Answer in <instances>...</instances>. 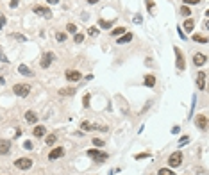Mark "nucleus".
<instances>
[{
  "instance_id": "15",
  "label": "nucleus",
  "mask_w": 209,
  "mask_h": 175,
  "mask_svg": "<svg viewBox=\"0 0 209 175\" xmlns=\"http://www.w3.org/2000/svg\"><path fill=\"white\" fill-rule=\"evenodd\" d=\"M206 63H207V55H206V54H195V55H193V64H195V66H204V64H206Z\"/></svg>"
},
{
  "instance_id": "44",
  "label": "nucleus",
  "mask_w": 209,
  "mask_h": 175,
  "mask_svg": "<svg viewBox=\"0 0 209 175\" xmlns=\"http://www.w3.org/2000/svg\"><path fill=\"white\" fill-rule=\"evenodd\" d=\"M6 16H4V14H0V29H4V25H6Z\"/></svg>"
},
{
  "instance_id": "43",
  "label": "nucleus",
  "mask_w": 209,
  "mask_h": 175,
  "mask_svg": "<svg viewBox=\"0 0 209 175\" xmlns=\"http://www.w3.org/2000/svg\"><path fill=\"white\" fill-rule=\"evenodd\" d=\"M18 4H20V0H11V2H9V7H11V9H16V7H18Z\"/></svg>"
},
{
  "instance_id": "28",
  "label": "nucleus",
  "mask_w": 209,
  "mask_h": 175,
  "mask_svg": "<svg viewBox=\"0 0 209 175\" xmlns=\"http://www.w3.org/2000/svg\"><path fill=\"white\" fill-rule=\"evenodd\" d=\"M55 40H57L59 43H63V41H66V40H68V34H66V32H63V31H57V32H55Z\"/></svg>"
},
{
  "instance_id": "48",
  "label": "nucleus",
  "mask_w": 209,
  "mask_h": 175,
  "mask_svg": "<svg viewBox=\"0 0 209 175\" xmlns=\"http://www.w3.org/2000/svg\"><path fill=\"white\" fill-rule=\"evenodd\" d=\"M47 4H50V6H55V4H59V0H47Z\"/></svg>"
},
{
  "instance_id": "12",
  "label": "nucleus",
  "mask_w": 209,
  "mask_h": 175,
  "mask_svg": "<svg viewBox=\"0 0 209 175\" xmlns=\"http://www.w3.org/2000/svg\"><path fill=\"white\" fill-rule=\"evenodd\" d=\"M64 152H66V150H64L63 146H55V148H52V150H50V154H48V161L61 159V157L64 155Z\"/></svg>"
},
{
  "instance_id": "25",
  "label": "nucleus",
  "mask_w": 209,
  "mask_h": 175,
  "mask_svg": "<svg viewBox=\"0 0 209 175\" xmlns=\"http://www.w3.org/2000/svg\"><path fill=\"white\" fill-rule=\"evenodd\" d=\"M195 107H197V95H193V97H191V105H189V120H191V118H193V113H195Z\"/></svg>"
},
{
  "instance_id": "5",
  "label": "nucleus",
  "mask_w": 209,
  "mask_h": 175,
  "mask_svg": "<svg viewBox=\"0 0 209 175\" xmlns=\"http://www.w3.org/2000/svg\"><path fill=\"white\" fill-rule=\"evenodd\" d=\"M180 165H182V152H180V150L172 152L170 157H168V166H170V168H179Z\"/></svg>"
},
{
  "instance_id": "21",
  "label": "nucleus",
  "mask_w": 209,
  "mask_h": 175,
  "mask_svg": "<svg viewBox=\"0 0 209 175\" xmlns=\"http://www.w3.org/2000/svg\"><path fill=\"white\" fill-rule=\"evenodd\" d=\"M9 38H13L14 41H18V43H25L29 38L25 36V34H20V32H11L9 34Z\"/></svg>"
},
{
  "instance_id": "46",
  "label": "nucleus",
  "mask_w": 209,
  "mask_h": 175,
  "mask_svg": "<svg viewBox=\"0 0 209 175\" xmlns=\"http://www.w3.org/2000/svg\"><path fill=\"white\" fill-rule=\"evenodd\" d=\"M150 105H152V100H148V102L145 104V107L141 109V113H145V111H148V107H150Z\"/></svg>"
},
{
  "instance_id": "14",
  "label": "nucleus",
  "mask_w": 209,
  "mask_h": 175,
  "mask_svg": "<svg viewBox=\"0 0 209 175\" xmlns=\"http://www.w3.org/2000/svg\"><path fill=\"white\" fill-rule=\"evenodd\" d=\"M156 75L154 73H145V77H143V84H145L146 88H156Z\"/></svg>"
},
{
  "instance_id": "38",
  "label": "nucleus",
  "mask_w": 209,
  "mask_h": 175,
  "mask_svg": "<svg viewBox=\"0 0 209 175\" xmlns=\"http://www.w3.org/2000/svg\"><path fill=\"white\" fill-rule=\"evenodd\" d=\"M91 143L95 145V148H100V146H104V141H102V139H97V138H93V139H91Z\"/></svg>"
},
{
  "instance_id": "11",
  "label": "nucleus",
  "mask_w": 209,
  "mask_h": 175,
  "mask_svg": "<svg viewBox=\"0 0 209 175\" xmlns=\"http://www.w3.org/2000/svg\"><path fill=\"white\" fill-rule=\"evenodd\" d=\"M206 79H207V73L206 72L197 73V79H195V81H197V89H199V91H204V89H206Z\"/></svg>"
},
{
  "instance_id": "47",
  "label": "nucleus",
  "mask_w": 209,
  "mask_h": 175,
  "mask_svg": "<svg viewBox=\"0 0 209 175\" xmlns=\"http://www.w3.org/2000/svg\"><path fill=\"white\" fill-rule=\"evenodd\" d=\"M180 132V127L179 125H173V129H172V134H179Z\"/></svg>"
},
{
  "instance_id": "19",
  "label": "nucleus",
  "mask_w": 209,
  "mask_h": 175,
  "mask_svg": "<svg viewBox=\"0 0 209 175\" xmlns=\"http://www.w3.org/2000/svg\"><path fill=\"white\" fill-rule=\"evenodd\" d=\"M18 73L23 75V77H34V75H36V73L32 72L29 66H25V64H20V66H18Z\"/></svg>"
},
{
  "instance_id": "18",
  "label": "nucleus",
  "mask_w": 209,
  "mask_h": 175,
  "mask_svg": "<svg viewBox=\"0 0 209 175\" xmlns=\"http://www.w3.org/2000/svg\"><path fill=\"white\" fill-rule=\"evenodd\" d=\"M45 134H47V129H45V125H36L34 129H32V136L34 138H45Z\"/></svg>"
},
{
  "instance_id": "50",
  "label": "nucleus",
  "mask_w": 209,
  "mask_h": 175,
  "mask_svg": "<svg viewBox=\"0 0 209 175\" xmlns=\"http://www.w3.org/2000/svg\"><path fill=\"white\" fill-rule=\"evenodd\" d=\"M0 84H6V79H4V77H0Z\"/></svg>"
},
{
  "instance_id": "34",
  "label": "nucleus",
  "mask_w": 209,
  "mask_h": 175,
  "mask_svg": "<svg viewBox=\"0 0 209 175\" xmlns=\"http://www.w3.org/2000/svg\"><path fill=\"white\" fill-rule=\"evenodd\" d=\"M55 141H57V134H48V136H47V145H50V146H52Z\"/></svg>"
},
{
  "instance_id": "45",
  "label": "nucleus",
  "mask_w": 209,
  "mask_h": 175,
  "mask_svg": "<svg viewBox=\"0 0 209 175\" xmlns=\"http://www.w3.org/2000/svg\"><path fill=\"white\" fill-rule=\"evenodd\" d=\"M0 61H2V63H9V59L6 57V54H4V52H0Z\"/></svg>"
},
{
  "instance_id": "24",
  "label": "nucleus",
  "mask_w": 209,
  "mask_h": 175,
  "mask_svg": "<svg viewBox=\"0 0 209 175\" xmlns=\"http://www.w3.org/2000/svg\"><path fill=\"white\" fill-rule=\"evenodd\" d=\"M193 41L202 43V45H207V36H204V34H193Z\"/></svg>"
},
{
  "instance_id": "40",
  "label": "nucleus",
  "mask_w": 209,
  "mask_h": 175,
  "mask_svg": "<svg viewBox=\"0 0 209 175\" xmlns=\"http://www.w3.org/2000/svg\"><path fill=\"white\" fill-rule=\"evenodd\" d=\"M182 2H184V6H199L202 0H182Z\"/></svg>"
},
{
  "instance_id": "4",
  "label": "nucleus",
  "mask_w": 209,
  "mask_h": 175,
  "mask_svg": "<svg viewBox=\"0 0 209 175\" xmlns=\"http://www.w3.org/2000/svg\"><path fill=\"white\" fill-rule=\"evenodd\" d=\"M81 129L82 131H100V132H107L109 131V127L107 125H98V124H91V122H88V120H82L81 122Z\"/></svg>"
},
{
  "instance_id": "6",
  "label": "nucleus",
  "mask_w": 209,
  "mask_h": 175,
  "mask_svg": "<svg viewBox=\"0 0 209 175\" xmlns=\"http://www.w3.org/2000/svg\"><path fill=\"white\" fill-rule=\"evenodd\" d=\"M32 13L34 14H38V16H43V18H52V11H50V7H47V6H32Z\"/></svg>"
},
{
  "instance_id": "35",
  "label": "nucleus",
  "mask_w": 209,
  "mask_h": 175,
  "mask_svg": "<svg viewBox=\"0 0 209 175\" xmlns=\"http://www.w3.org/2000/svg\"><path fill=\"white\" fill-rule=\"evenodd\" d=\"M180 13H182V14H184V16H191V9H189V6H184V4H182V6H180Z\"/></svg>"
},
{
  "instance_id": "31",
  "label": "nucleus",
  "mask_w": 209,
  "mask_h": 175,
  "mask_svg": "<svg viewBox=\"0 0 209 175\" xmlns=\"http://www.w3.org/2000/svg\"><path fill=\"white\" fill-rule=\"evenodd\" d=\"M188 143H189V136H180V138H179L177 146H180V148H182L184 145H188Z\"/></svg>"
},
{
  "instance_id": "23",
  "label": "nucleus",
  "mask_w": 209,
  "mask_h": 175,
  "mask_svg": "<svg viewBox=\"0 0 209 175\" xmlns=\"http://www.w3.org/2000/svg\"><path fill=\"white\" fill-rule=\"evenodd\" d=\"M75 91H77L75 88H61V89H59V95H61V97H72V95H75Z\"/></svg>"
},
{
  "instance_id": "20",
  "label": "nucleus",
  "mask_w": 209,
  "mask_h": 175,
  "mask_svg": "<svg viewBox=\"0 0 209 175\" xmlns=\"http://www.w3.org/2000/svg\"><path fill=\"white\" fill-rule=\"evenodd\" d=\"M182 29H184L186 32H191L193 29H195V20H193V18H186L184 23H182Z\"/></svg>"
},
{
  "instance_id": "16",
  "label": "nucleus",
  "mask_w": 209,
  "mask_h": 175,
  "mask_svg": "<svg viewBox=\"0 0 209 175\" xmlns=\"http://www.w3.org/2000/svg\"><path fill=\"white\" fill-rule=\"evenodd\" d=\"M11 152V141L9 139H0V155H7Z\"/></svg>"
},
{
  "instance_id": "30",
  "label": "nucleus",
  "mask_w": 209,
  "mask_h": 175,
  "mask_svg": "<svg viewBox=\"0 0 209 175\" xmlns=\"http://www.w3.org/2000/svg\"><path fill=\"white\" fill-rule=\"evenodd\" d=\"M66 34H77V25L75 23H68L66 25Z\"/></svg>"
},
{
  "instance_id": "22",
  "label": "nucleus",
  "mask_w": 209,
  "mask_h": 175,
  "mask_svg": "<svg viewBox=\"0 0 209 175\" xmlns=\"http://www.w3.org/2000/svg\"><path fill=\"white\" fill-rule=\"evenodd\" d=\"M127 31H129L127 27H116V29L111 31V36H113V38H120V36H122V34H125Z\"/></svg>"
},
{
  "instance_id": "3",
  "label": "nucleus",
  "mask_w": 209,
  "mask_h": 175,
  "mask_svg": "<svg viewBox=\"0 0 209 175\" xmlns=\"http://www.w3.org/2000/svg\"><path fill=\"white\" fill-rule=\"evenodd\" d=\"M173 54H175V68L179 72H184L186 70V57H184L182 50L179 47H173Z\"/></svg>"
},
{
  "instance_id": "8",
  "label": "nucleus",
  "mask_w": 209,
  "mask_h": 175,
  "mask_svg": "<svg viewBox=\"0 0 209 175\" xmlns=\"http://www.w3.org/2000/svg\"><path fill=\"white\" fill-rule=\"evenodd\" d=\"M14 166L18 168V170H31L32 168V159L31 157H18L16 161H14Z\"/></svg>"
},
{
  "instance_id": "42",
  "label": "nucleus",
  "mask_w": 209,
  "mask_h": 175,
  "mask_svg": "<svg viewBox=\"0 0 209 175\" xmlns=\"http://www.w3.org/2000/svg\"><path fill=\"white\" fill-rule=\"evenodd\" d=\"M177 31H179V36L182 38V41H186V40H188V36H186V32L182 31V27H180V25H177Z\"/></svg>"
},
{
  "instance_id": "1",
  "label": "nucleus",
  "mask_w": 209,
  "mask_h": 175,
  "mask_svg": "<svg viewBox=\"0 0 209 175\" xmlns=\"http://www.w3.org/2000/svg\"><path fill=\"white\" fill-rule=\"evenodd\" d=\"M86 155L91 157L97 163H104V161L109 159V154H107V152H102L100 148H89V150H86Z\"/></svg>"
},
{
  "instance_id": "7",
  "label": "nucleus",
  "mask_w": 209,
  "mask_h": 175,
  "mask_svg": "<svg viewBox=\"0 0 209 175\" xmlns=\"http://www.w3.org/2000/svg\"><path fill=\"white\" fill-rule=\"evenodd\" d=\"M54 59H55V54H54V52H45L41 55L40 66H41L43 70H47V68H50V64L54 63Z\"/></svg>"
},
{
  "instance_id": "17",
  "label": "nucleus",
  "mask_w": 209,
  "mask_h": 175,
  "mask_svg": "<svg viewBox=\"0 0 209 175\" xmlns=\"http://www.w3.org/2000/svg\"><path fill=\"white\" fill-rule=\"evenodd\" d=\"M132 38H134V36H132V32L127 31L125 34H122L120 38H116V43H118V45H125V43H131V41H132Z\"/></svg>"
},
{
  "instance_id": "49",
  "label": "nucleus",
  "mask_w": 209,
  "mask_h": 175,
  "mask_svg": "<svg viewBox=\"0 0 209 175\" xmlns=\"http://www.w3.org/2000/svg\"><path fill=\"white\" fill-rule=\"evenodd\" d=\"M97 2H100V0H88V4H89V6H95Z\"/></svg>"
},
{
  "instance_id": "33",
  "label": "nucleus",
  "mask_w": 209,
  "mask_h": 175,
  "mask_svg": "<svg viewBox=\"0 0 209 175\" xmlns=\"http://www.w3.org/2000/svg\"><path fill=\"white\" fill-rule=\"evenodd\" d=\"M84 41V34L81 32H77V34H73V43H77V45H81Z\"/></svg>"
},
{
  "instance_id": "36",
  "label": "nucleus",
  "mask_w": 209,
  "mask_h": 175,
  "mask_svg": "<svg viewBox=\"0 0 209 175\" xmlns=\"http://www.w3.org/2000/svg\"><path fill=\"white\" fill-rule=\"evenodd\" d=\"M88 34H89V36H98V34H100V29H98V27H89V29H88Z\"/></svg>"
},
{
  "instance_id": "32",
  "label": "nucleus",
  "mask_w": 209,
  "mask_h": 175,
  "mask_svg": "<svg viewBox=\"0 0 209 175\" xmlns=\"http://www.w3.org/2000/svg\"><path fill=\"white\" fill-rule=\"evenodd\" d=\"M157 175H175V172H173L172 168H161V170L157 172Z\"/></svg>"
},
{
  "instance_id": "41",
  "label": "nucleus",
  "mask_w": 209,
  "mask_h": 175,
  "mask_svg": "<svg viewBox=\"0 0 209 175\" xmlns=\"http://www.w3.org/2000/svg\"><path fill=\"white\" fill-rule=\"evenodd\" d=\"M132 21H134L136 25H141V23H143V16H141V14H134V18H132Z\"/></svg>"
},
{
  "instance_id": "29",
  "label": "nucleus",
  "mask_w": 209,
  "mask_h": 175,
  "mask_svg": "<svg viewBox=\"0 0 209 175\" xmlns=\"http://www.w3.org/2000/svg\"><path fill=\"white\" fill-rule=\"evenodd\" d=\"M146 4V11H148V14H154V9H156V4L152 2V0H145Z\"/></svg>"
},
{
  "instance_id": "13",
  "label": "nucleus",
  "mask_w": 209,
  "mask_h": 175,
  "mask_svg": "<svg viewBox=\"0 0 209 175\" xmlns=\"http://www.w3.org/2000/svg\"><path fill=\"white\" fill-rule=\"evenodd\" d=\"M195 125L199 127L200 131H207V116H206V114H197Z\"/></svg>"
},
{
  "instance_id": "39",
  "label": "nucleus",
  "mask_w": 209,
  "mask_h": 175,
  "mask_svg": "<svg viewBox=\"0 0 209 175\" xmlns=\"http://www.w3.org/2000/svg\"><path fill=\"white\" fill-rule=\"evenodd\" d=\"M21 146H23V148H25V150H32V148H34V145H32V141H29V139H25V141H23V145H21Z\"/></svg>"
},
{
  "instance_id": "2",
  "label": "nucleus",
  "mask_w": 209,
  "mask_h": 175,
  "mask_svg": "<svg viewBox=\"0 0 209 175\" xmlns=\"http://www.w3.org/2000/svg\"><path fill=\"white\" fill-rule=\"evenodd\" d=\"M31 84H23V82H18L13 86V93L16 95V97H20V98H25V97H29L31 95Z\"/></svg>"
},
{
  "instance_id": "37",
  "label": "nucleus",
  "mask_w": 209,
  "mask_h": 175,
  "mask_svg": "<svg viewBox=\"0 0 209 175\" xmlns=\"http://www.w3.org/2000/svg\"><path fill=\"white\" fill-rule=\"evenodd\" d=\"M146 157H150V152H141V154L134 155V159H136V161H139V159H146Z\"/></svg>"
},
{
  "instance_id": "9",
  "label": "nucleus",
  "mask_w": 209,
  "mask_h": 175,
  "mask_svg": "<svg viewBox=\"0 0 209 175\" xmlns=\"http://www.w3.org/2000/svg\"><path fill=\"white\" fill-rule=\"evenodd\" d=\"M64 77H66L68 82H79V81L82 79V73L79 72V70H66V72H64Z\"/></svg>"
},
{
  "instance_id": "10",
  "label": "nucleus",
  "mask_w": 209,
  "mask_h": 175,
  "mask_svg": "<svg viewBox=\"0 0 209 175\" xmlns=\"http://www.w3.org/2000/svg\"><path fill=\"white\" fill-rule=\"evenodd\" d=\"M23 118H25V122L31 125H36L38 124V120H40V116H38V113L36 111H32V109H29V111H25V114H23Z\"/></svg>"
},
{
  "instance_id": "26",
  "label": "nucleus",
  "mask_w": 209,
  "mask_h": 175,
  "mask_svg": "<svg viewBox=\"0 0 209 175\" xmlns=\"http://www.w3.org/2000/svg\"><path fill=\"white\" fill-rule=\"evenodd\" d=\"M89 100H91V93H84V97H82V107L84 109H89Z\"/></svg>"
},
{
  "instance_id": "27",
  "label": "nucleus",
  "mask_w": 209,
  "mask_h": 175,
  "mask_svg": "<svg viewBox=\"0 0 209 175\" xmlns=\"http://www.w3.org/2000/svg\"><path fill=\"white\" fill-rule=\"evenodd\" d=\"M113 23H115V20H111V21H107V20H98V27H102V29H111L113 27Z\"/></svg>"
}]
</instances>
